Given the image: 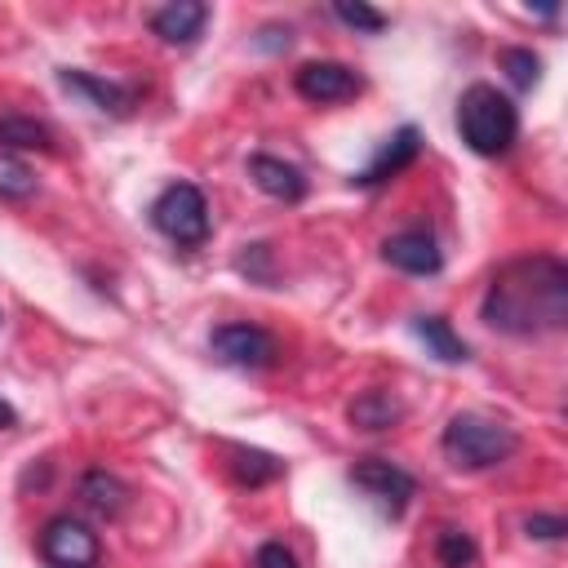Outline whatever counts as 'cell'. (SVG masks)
Instances as JSON below:
<instances>
[{"instance_id": "cell-1", "label": "cell", "mask_w": 568, "mask_h": 568, "mask_svg": "<svg viewBox=\"0 0 568 568\" xmlns=\"http://www.w3.org/2000/svg\"><path fill=\"white\" fill-rule=\"evenodd\" d=\"M479 315L510 337H541L568 324V266L555 253H524L493 271Z\"/></svg>"}, {"instance_id": "cell-2", "label": "cell", "mask_w": 568, "mask_h": 568, "mask_svg": "<svg viewBox=\"0 0 568 568\" xmlns=\"http://www.w3.org/2000/svg\"><path fill=\"white\" fill-rule=\"evenodd\" d=\"M457 133L475 155H506L519 138V111L493 84H470L457 98Z\"/></svg>"}, {"instance_id": "cell-3", "label": "cell", "mask_w": 568, "mask_h": 568, "mask_svg": "<svg viewBox=\"0 0 568 568\" xmlns=\"http://www.w3.org/2000/svg\"><path fill=\"white\" fill-rule=\"evenodd\" d=\"M439 448L457 470H488V466H501L519 448V435H515V426H506L497 417L453 413L439 435Z\"/></svg>"}, {"instance_id": "cell-4", "label": "cell", "mask_w": 568, "mask_h": 568, "mask_svg": "<svg viewBox=\"0 0 568 568\" xmlns=\"http://www.w3.org/2000/svg\"><path fill=\"white\" fill-rule=\"evenodd\" d=\"M151 226L178 244V248H200L209 240V200L195 182H173L151 200Z\"/></svg>"}, {"instance_id": "cell-5", "label": "cell", "mask_w": 568, "mask_h": 568, "mask_svg": "<svg viewBox=\"0 0 568 568\" xmlns=\"http://www.w3.org/2000/svg\"><path fill=\"white\" fill-rule=\"evenodd\" d=\"M346 479H351L386 519H399V515L408 510L413 493H417V479H413L404 466H395L390 457H359V462L346 470Z\"/></svg>"}, {"instance_id": "cell-6", "label": "cell", "mask_w": 568, "mask_h": 568, "mask_svg": "<svg viewBox=\"0 0 568 568\" xmlns=\"http://www.w3.org/2000/svg\"><path fill=\"white\" fill-rule=\"evenodd\" d=\"M36 546H40V559H44L49 568H98V559H102L98 532H93L84 519H75V515H53V519H44Z\"/></svg>"}, {"instance_id": "cell-7", "label": "cell", "mask_w": 568, "mask_h": 568, "mask_svg": "<svg viewBox=\"0 0 568 568\" xmlns=\"http://www.w3.org/2000/svg\"><path fill=\"white\" fill-rule=\"evenodd\" d=\"M209 351L217 364H231V368H271L275 364V337L262 328V324H248V320H231V324H217L209 333Z\"/></svg>"}, {"instance_id": "cell-8", "label": "cell", "mask_w": 568, "mask_h": 568, "mask_svg": "<svg viewBox=\"0 0 568 568\" xmlns=\"http://www.w3.org/2000/svg\"><path fill=\"white\" fill-rule=\"evenodd\" d=\"M293 89L297 98L324 106V102H351L364 93V75L346 62H333V58H320V62H302L293 71Z\"/></svg>"}, {"instance_id": "cell-9", "label": "cell", "mask_w": 568, "mask_h": 568, "mask_svg": "<svg viewBox=\"0 0 568 568\" xmlns=\"http://www.w3.org/2000/svg\"><path fill=\"white\" fill-rule=\"evenodd\" d=\"M58 80H62V89H71V93L89 98V106H98V111H106V115H129V111L138 106V98H142V89H138V84L102 80V75H93V71H75V67L58 71Z\"/></svg>"}, {"instance_id": "cell-10", "label": "cell", "mask_w": 568, "mask_h": 568, "mask_svg": "<svg viewBox=\"0 0 568 568\" xmlns=\"http://www.w3.org/2000/svg\"><path fill=\"white\" fill-rule=\"evenodd\" d=\"M417 151H422V133L413 129V124H404V129H395L386 142H382V151L368 160V169H359L355 178H351V186H382V182H390V178H399L413 160H417Z\"/></svg>"}, {"instance_id": "cell-11", "label": "cell", "mask_w": 568, "mask_h": 568, "mask_svg": "<svg viewBox=\"0 0 568 568\" xmlns=\"http://www.w3.org/2000/svg\"><path fill=\"white\" fill-rule=\"evenodd\" d=\"M248 178H253V186H257L262 195H271V200H280V204L306 200V173H302L297 164L280 160V155H266V151L248 155Z\"/></svg>"}, {"instance_id": "cell-12", "label": "cell", "mask_w": 568, "mask_h": 568, "mask_svg": "<svg viewBox=\"0 0 568 568\" xmlns=\"http://www.w3.org/2000/svg\"><path fill=\"white\" fill-rule=\"evenodd\" d=\"M382 257H386L395 271H404V275H435V271L444 266V253H439L435 235H430V231H417V226L390 235V240L382 244Z\"/></svg>"}, {"instance_id": "cell-13", "label": "cell", "mask_w": 568, "mask_h": 568, "mask_svg": "<svg viewBox=\"0 0 568 568\" xmlns=\"http://www.w3.org/2000/svg\"><path fill=\"white\" fill-rule=\"evenodd\" d=\"M204 22H209V4L200 0H169L151 13V31L164 44H195L204 36Z\"/></svg>"}, {"instance_id": "cell-14", "label": "cell", "mask_w": 568, "mask_h": 568, "mask_svg": "<svg viewBox=\"0 0 568 568\" xmlns=\"http://www.w3.org/2000/svg\"><path fill=\"white\" fill-rule=\"evenodd\" d=\"M80 501H84L93 515H102V519H120L124 506H129V484H124L120 475L93 466V470L80 475Z\"/></svg>"}, {"instance_id": "cell-15", "label": "cell", "mask_w": 568, "mask_h": 568, "mask_svg": "<svg viewBox=\"0 0 568 568\" xmlns=\"http://www.w3.org/2000/svg\"><path fill=\"white\" fill-rule=\"evenodd\" d=\"M413 337L426 346V355H435L439 364H466L470 359V346L453 333V324L444 315H417L413 320Z\"/></svg>"}, {"instance_id": "cell-16", "label": "cell", "mask_w": 568, "mask_h": 568, "mask_svg": "<svg viewBox=\"0 0 568 568\" xmlns=\"http://www.w3.org/2000/svg\"><path fill=\"white\" fill-rule=\"evenodd\" d=\"M226 475L240 484V488H262L271 479L284 475V462L275 453H262V448H226Z\"/></svg>"}, {"instance_id": "cell-17", "label": "cell", "mask_w": 568, "mask_h": 568, "mask_svg": "<svg viewBox=\"0 0 568 568\" xmlns=\"http://www.w3.org/2000/svg\"><path fill=\"white\" fill-rule=\"evenodd\" d=\"M346 417H351V426H359V430H386V426H395V422L404 417V404H399L390 390L373 386V390H359V395L351 399Z\"/></svg>"}, {"instance_id": "cell-18", "label": "cell", "mask_w": 568, "mask_h": 568, "mask_svg": "<svg viewBox=\"0 0 568 568\" xmlns=\"http://www.w3.org/2000/svg\"><path fill=\"white\" fill-rule=\"evenodd\" d=\"M58 146V138H53V129L44 124V120H36V115H18V111H9V115H0V151H53Z\"/></svg>"}, {"instance_id": "cell-19", "label": "cell", "mask_w": 568, "mask_h": 568, "mask_svg": "<svg viewBox=\"0 0 568 568\" xmlns=\"http://www.w3.org/2000/svg\"><path fill=\"white\" fill-rule=\"evenodd\" d=\"M435 559H439V568H470L479 559V546H475V537L466 528L444 524L435 532Z\"/></svg>"}, {"instance_id": "cell-20", "label": "cell", "mask_w": 568, "mask_h": 568, "mask_svg": "<svg viewBox=\"0 0 568 568\" xmlns=\"http://www.w3.org/2000/svg\"><path fill=\"white\" fill-rule=\"evenodd\" d=\"M0 195L4 200H31L36 195V173L22 155L0 151Z\"/></svg>"}, {"instance_id": "cell-21", "label": "cell", "mask_w": 568, "mask_h": 568, "mask_svg": "<svg viewBox=\"0 0 568 568\" xmlns=\"http://www.w3.org/2000/svg\"><path fill=\"white\" fill-rule=\"evenodd\" d=\"M497 62H501V71H506V80L515 84V89H532L537 80H541V58L532 53V49H501L497 53Z\"/></svg>"}, {"instance_id": "cell-22", "label": "cell", "mask_w": 568, "mask_h": 568, "mask_svg": "<svg viewBox=\"0 0 568 568\" xmlns=\"http://www.w3.org/2000/svg\"><path fill=\"white\" fill-rule=\"evenodd\" d=\"M333 18L342 22V27H351V31H359V36H377V31H386V13L382 9H373V4H351V0H337L333 4Z\"/></svg>"}, {"instance_id": "cell-23", "label": "cell", "mask_w": 568, "mask_h": 568, "mask_svg": "<svg viewBox=\"0 0 568 568\" xmlns=\"http://www.w3.org/2000/svg\"><path fill=\"white\" fill-rule=\"evenodd\" d=\"M271 248L266 244H244V253L235 257V266L244 271V275H253V280H262V284H271Z\"/></svg>"}, {"instance_id": "cell-24", "label": "cell", "mask_w": 568, "mask_h": 568, "mask_svg": "<svg viewBox=\"0 0 568 568\" xmlns=\"http://www.w3.org/2000/svg\"><path fill=\"white\" fill-rule=\"evenodd\" d=\"M524 532L537 537V541H559V537L568 532V524H564L559 515H528V519H524Z\"/></svg>"}, {"instance_id": "cell-25", "label": "cell", "mask_w": 568, "mask_h": 568, "mask_svg": "<svg viewBox=\"0 0 568 568\" xmlns=\"http://www.w3.org/2000/svg\"><path fill=\"white\" fill-rule=\"evenodd\" d=\"M253 568H297V559L284 541H262L257 555H253Z\"/></svg>"}, {"instance_id": "cell-26", "label": "cell", "mask_w": 568, "mask_h": 568, "mask_svg": "<svg viewBox=\"0 0 568 568\" xmlns=\"http://www.w3.org/2000/svg\"><path fill=\"white\" fill-rule=\"evenodd\" d=\"M257 44L271 49V53H275V49H288V44H293V31H288V27H266V31L257 36Z\"/></svg>"}, {"instance_id": "cell-27", "label": "cell", "mask_w": 568, "mask_h": 568, "mask_svg": "<svg viewBox=\"0 0 568 568\" xmlns=\"http://www.w3.org/2000/svg\"><path fill=\"white\" fill-rule=\"evenodd\" d=\"M13 426H18V408L0 395V430H13Z\"/></svg>"}, {"instance_id": "cell-28", "label": "cell", "mask_w": 568, "mask_h": 568, "mask_svg": "<svg viewBox=\"0 0 568 568\" xmlns=\"http://www.w3.org/2000/svg\"><path fill=\"white\" fill-rule=\"evenodd\" d=\"M0 320H4V315H0Z\"/></svg>"}]
</instances>
